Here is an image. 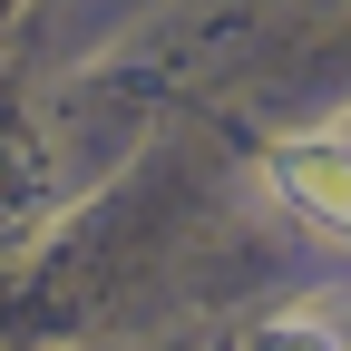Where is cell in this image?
<instances>
[{"instance_id":"1","label":"cell","mask_w":351,"mask_h":351,"mask_svg":"<svg viewBox=\"0 0 351 351\" xmlns=\"http://www.w3.org/2000/svg\"><path fill=\"white\" fill-rule=\"evenodd\" d=\"M274 195L302 215V225H322V234H351V137H293L274 147Z\"/></svg>"},{"instance_id":"2","label":"cell","mask_w":351,"mask_h":351,"mask_svg":"<svg viewBox=\"0 0 351 351\" xmlns=\"http://www.w3.org/2000/svg\"><path fill=\"white\" fill-rule=\"evenodd\" d=\"M254 351H351V341H341L322 313H283V322H263V332H254Z\"/></svg>"}]
</instances>
